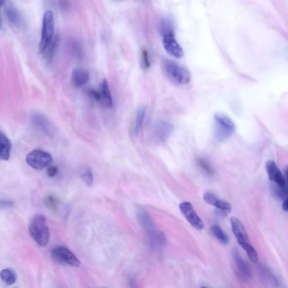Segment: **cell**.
<instances>
[{
  "mask_svg": "<svg viewBox=\"0 0 288 288\" xmlns=\"http://www.w3.org/2000/svg\"><path fill=\"white\" fill-rule=\"evenodd\" d=\"M230 221H231V230L237 238L239 245L247 253L248 258L251 260V261L257 262L259 259L258 253L254 248V246L252 245L251 242H249L244 226L241 223L239 219H237V217H231Z\"/></svg>",
  "mask_w": 288,
  "mask_h": 288,
  "instance_id": "6da1fadb",
  "label": "cell"
},
{
  "mask_svg": "<svg viewBox=\"0 0 288 288\" xmlns=\"http://www.w3.org/2000/svg\"><path fill=\"white\" fill-rule=\"evenodd\" d=\"M29 231L32 238L38 245L42 247L48 245L50 239V230L47 224L45 217L42 215H37L36 217H33V219L30 223Z\"/></svg>",
  "mask_w": 288,
  "mask_h": 288,
  "instance_id": "7a4b0ae2",
  "label": "cell"
},
{
  "mask_svg": "<svg viewBox=\"0 0 288 288\" xmlns=\"http://www.w3.org/2000/svg\"><path fill=\"white\" fill-rule=\"evenodd\" d=\"M164 69L169 80L176 85H186L191 80V74L185 67L171 60L164 62Z\"/></svg>",
  "mask_w": 288,
  "mask_h": 288,
  "instance_id": "3957f363",
  "label": "cell"
},
{
  "mask_svg": "<svg viewBox=\"0 0 288 288\" xmlns=\"http://www.w3.org/2000/svg\"><path fill=\"white\" fill-rule=\"evenodd\" d=\"M55 35V16L51 10L45 12L43 18V26L41 33L39 52L43 54L52 44Z\"/></svg>",
  "mask_w": 288,
  "mask_h": 288,
  "instance_id": "277c9868",
  "label": "cell"
},
{
  "mask_svg": "<svg viewBox=\"0 0 288 288\" xmlns=\"http://www.w3.org/2000/svg\"><path fill=\"white\" fill-rule=\"evenodd\" d=\"M216 126H215V136L220 141L228 140L233 134L236 129V125L233 121L222 113H217L214 116Z\"/></svg>",
  "mask_w": 288,
  "mask_h": 288,
  "instance_id": "5b68a950",
  "label": "cell"
},
{
  "mask_svg": "<svg viewBox=\"0 0 288 288\" xmlns=\"http://www.w3.org/2000/svg\"><path fill=\"white\" fill-rule=\"evenodd\" d=\"M163 45L166 52L176 58H181L183 56V50L179 43H177L174 32L172 29L167 26L163 29Z\"/></svg>",
  "mask_w": 288,
  "mask_h": 288,
  "instance_id": "8992f818",
  "label": "cell"
},
{
  "mask_svg": "<svg viewBox=\"0 0 288 288\" xmlns=\"http://www.w3.org/2000/svg\"><path fill=\"white\" fill-rule=\"evenodd\" d=\"M53 162L54 160L51 155L42 150L32 151L26 157L27 164L32 167V169L37 170H42L49 168V166L52 165Z\"/></svg>",
  "mask_w": 288,
  "mask_h": 288,
  "instance_id": "52a82bcc",
  "label": "cell"
},
{
  "mask_svg": "<svg viewBox=\"0 0 288 288\" xmlns=\"http://www.w3.org/2000/svg\"><path fill=\"white\" fill-rule=\"evenodd\" d=\"M53 257L58 262L63 265H70L74 267H79L80 265V260L74 255L73 252L65 247H57L52 251Z\"/></svg>",
  "mask_w": 288,
  "mask_h": 288,
  "instance_id": "ba28073f",
  "label": "cell"
},
{
  "mask_svg": "<svg viewBox=\"0 0 288 288\" xmlns=\"http://www.w3.org/2000/svg\"><path fill=\"white\" fill-rule=\"evenodd\" d=\"M179 209L183 217H185L188 223L196 230H202L204 229V223L200 218L196 211L194 210V206L191 203L182 202L179 205Z\"/></svg>",
  "mask_w": 288,
  "mask_h": 288,
  "instance_id": "9c48e42d",
  "label": "cell"
},
{
  "mask_svg": "<svg viewBox=\"0 0 288 288\" xmlns=\"http://www.w3.org/2000/svg\"><path fill=\"white\" fill-rule=\"evenodd\" d=\"M92 94L96 100L99 101L106 108L108 109L113 108V97L108 80H103L101 83L99 91L92 92Z\"/></svg>",
  "mask_w": 288,
  "mask_h": 288,
  "instance_id": "30bf717a",
  "label": "cell"
},
{
  "mask_svg": "<svg viewBox=\"0 0 288 288\" xmlns=\"http://www.w3.org/2000/svg\"><path fill=\"white\" fill-rule=\"evenodd\" d=\"M265 169L268 174L269 178L277 185L287 187V179L282 171L278 169L274 161H268L265 164Z\"/></svg>",
  "mask_w": 288,
  "mask_h": 288,
  "instance_id": "8fae6325",
  "label": "cell"
},
{
  "mask_svg": "<svg viewBox=\"0 0 288 288\" xmlns=\"http://www.w3.org/2000/svg\"><path fill=\"white\" fill-rule=\"evenodd\" d=\"M203 198H204L205 202L211 205V206H214L215 208L219 210L222 212H224L226 214H229L231 211V206L230 205V203L220 199L212 192H206L204 194Z\"/></svg>",
  "mask_w": 288,
  "mask_h": 288,
  "instance_id": "7c38bea8",
  "label": "cell"
},
{
  "mask_svg": "<svg viewBox=\"0 0 288 288\" xmlns=\"http://www.w3.org/2000/svg\"><path fill=\"white\" fill-rule=\"evenodd\" d=\"M173 130V127L171 123H169V122H160L156 126L155 129L156 139L159 142L165 141L166 140H168Z\"/></svg>",
  "mask_w": 288,
  "mask_h": 288,
  "instance_id": "4fadbf2b",
  "label": "cell"
},
{
  "mask_svg": "<svg viewBox=\"0 0 288 288\" xmlns=\"http://www.w3.org/2000/svg\"><path fill=\"white\" fill-rule=\"evenodd\" d=\"M232 258H233L234 262L236 264L238 275L242 277V279H248V277L250 276V271H249L248 265H246L244 260H242V257L240 256L239 252L237 251V249L232 250Z\"/></svg>",
  "mask_w": 288,
  "mask_h": 288,
  "instance_id": "5bb4252c",
  "label": "cell"
},
{
  "mask_svg": "<svg viewBox=\"0 0 288 288\" xmlns=\"http://www.w3.org/2000/svg\"><path fill=\"white\" fill-rule=\"evenodd\" d=\"M90 79L88 72L81 68H75L73 69L71 74V80L75 87H81L88 82Z\"/></svg>",
  "mask_w": 288,
  "mask_h": 288,
  "instance_id": "9a60e30c",
  "label": "cell"
},
{
  "mask_svg": "<svg viewBox=\"0 0 288 288\" xmlns=\"http://www.w3.org/2000/svg\"><path fill=\"white\" fill-rule=\"evenodd\" d=\"M11 142L9 138L0 132V158L3 161H8L10 157L11 152Z\"/></svg>",
  "mask_w": 288,
  "mask_h": 288,
  "instance_id": "2e32d148",
  "label": "cell"
},
{
  "mask_svg": "<svg viewBox=\"0 0 288 288\" xmlns=\"http://www.w3.org/2000/svg\"><path fill=\"white\" fill-rule=\"evenodd\" d=\"M138 221L140 225L142 226L143 229H146L148 231L149 234L152 233L156 231L154 227V223L149 216L148 213L144 211H140L138 212Z\"/></svg>",
  "mask_w": 288,
  "mask_h": 288,
  "instance_id": "e0dca14e",
  "label": "cell"
},
{
  "mask_svg": "<svg viewBox=\"0 0 288 288\" xmlns=\"http://www.w3.org/2000/svg\"><path fill=\"white\" fill-rule=\"evenodd\" d=\"M6 17L8 18L9 22L14 26H20L21 23L20 20V13L18 12L17 9L14 8V6L9 4L7 6L5 9Z\"/></svg>",
  "mask_w": 288,
  "mask_h": 288,
  "instance_id": "ac0fdd59",
  "label": "cell"
},
{
  "mask_svg": "<svg viewBox=\"0 0 288 288\" xmlns=\"http://www.w3.org/2000/svg\"><path fill=\"white\" fill-rule=\"evenodd\" d=\"M0 277H1L3 283H5L6 285L8 286L13 285L17 280L16 274L14 273V271H12V270H9V269H4V270L1 271Z\"/></svg>",
  "mask_w": 288,
  "mask_h": 288,
  "instance_id": "d6986e66",
  "label": "cell"
},
{
  "mask_svg": "<svg viewBox=\"0 0 288 288\" xmlns=\"http://www.w3.org/2000/svg\"><path fill=\"white\" fill-rule=\"evenodd\" d=\"M211 232L219 240L220 242H223V244H228L229 242V237L227 234L223 231V229L220 228L218 225H213L211 227Z\"/></svg>",
  "mask_w": 288,
  "mask_h": 288,
  "instance_id": "ffe728a7",
  "label": "cell"
},
{
  "mask_svg": "<svg viewBox=\"0 0 288 288\" xmlns=\"http://www.w3.org/2000/svg\"><path fill=\"white\" fill-rule=\"evenodd\" d=\"M145 117H146V110L144 109H139L136 114V117H135V133L139 134L140 130L142 129L143 124L145 122Z\"/></svg>",
  "mask_w": 288,
  "mask_h": 288,
  "instance_id": "44dd1931",
  "label": "cell"
},
{
  "mask_svg": "<svg viewBox=\"0 0 288 288\" xmlns=\"http://www.w3.org/2000/svg\"><path fill=\"white\" fill-rule=\"evenodd\" d=\"M272 193L275 196L277 197L281 200H285L288 198V188L287 187H282V186L275 184L272 185Z\"/></svg>",
  "mask_w": 288,
  "mask_h": 288,
  "instance_id": "7402d4cb",
  "label": "cell"
},
{
  "mask_svg": "<svg viewBox=\"0 0 288 288\" xmlns=\"http://www.w3.org/2000/svg\"><path fill=\"white\" fill-rule=\"evenodd\" d=\"M83 181L86 183V185L91 187L93 184V174L90 169H86L81 174Z\"/></svg>",
  "mask_w": 288,
  "mask_h": 288,
  "instance_id": "603a6c76",
  "label": "cell"
},
{
  "mask_svg": "<svg viewBox=\"0 0 288 288\" xmlns=\"http://www.w3.org/2000/svg\"><path fill=\"white\" fill-rule=\"evenodd\" d=\"M32 120L33 121V123H34L36 125L38 126V127L43 128H48V126H47L48 125V123H47L46 118L43 117V115L36 114V115L32 116Z\"/></svg>",
  "mask_w": 288,
  "mask_h": 288,
  "instance_id": "cb8c5ba5",
  "label": "cell"
},
{
  "mask_svg": "<svg viewBox=\"0 0 288 288\" xmlns=\"http://www.w3.org/2000/svg\"><path fill=\"white\" fill-rule=\"evenodd\" d=\"M199 165H200L201 169H204L205 171L209 174L213 173V169H211V167L209 166L208 163L203 160H199Z\"/></svg>",
  "mask_w": 288,
  "mask_h": 288,
  "instance_id": "d4e9b609",
  "label": "cell"
},
{
  "mask_svg": "<svg viewBox=\"0 0 288 288\" xmlns=\"http://www.w3.org/2000/svg\"><path fill=\"white\" fill-rule=\"evenodd\" d=\"M56 202H57L56 200L52 196L47 197L46 199L44 200V203L48 207H55L56 206Z\"/></svg>",
  "mask_w": 288,
  "mask_h": 288,
  "instance_id": "484cf974",
  "label": "cell"
},
{
  "mask_svg": "<svg viewBox=\"0 0 288 288\" xmlns=\"http://www.w3.org/2000/svg\"><path fill=\"white\" fill-rule=\"evenodd\" d=\"M57 167H54V166H49V169H48V174L49 177H55L58 173Z\"/></svg>",
  "mask_w": 288,
  "mask_h": 288,
  "instance_id": "4316f807",
  "label": "cell"
},
{
  "mask_svg": "<svg viewBox=\"0 0 288 288\" xmlns=\"http://www.w3.org/2000/svg\"><path fill=\"white\" fill-rule=\"evenodd\" d=\"M143 57H144V63L146 64V68L149 67V59H148V55H147V52L144 51V54H143Z\"/></svg>",
  "mask_w": 288,
  "mask_h": 288,
  "instance_id": "83f0119b",
  "label": "cell"
},
{
  "mask_svg": "<svg viewBox=\"0 0 288 288\" xmlns=\"http://www.w3.org/2000/svg\"><path fill=\"white\" fill-rule=\"evenodd\" d=\"M283 211H288V198L285 199V200H283Z\"/></svg>",
  "mask_w": 288,
  "mask_h": 288,
  "instance_id": "f1b7e54d",
  "label": "cell"
},
{
  "mask_svg": "<svg viewBox=\"0 0 288 288\" xmlns=\"http://www.w3.org/2000/svg\"><path fill=\"white\" fill-rule=\"evenodd\" d=\"M3 21H2V18H1V15H0V30H3Z\"/></svg>",
  "mask_w": 288,
  "mask_h": 288,
  "instance_id": "f546056e",
  "label": "cell"
},
{
  "mask_svg": "<svg viewBox=\"0 0 288 288\" xmlns=\"http://www.w3.org/2000/svg\"><path fill=\"white\" fill-rule=\"evenodd\" d=\"M5 3V0H0V6H3Z\"/></svg>",
  "mask_w": 288,
  "mask_h": 288,
  "instance_id": "4dcf8cb0",
  "label": "cell"
}]
</instances>
